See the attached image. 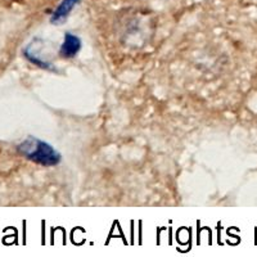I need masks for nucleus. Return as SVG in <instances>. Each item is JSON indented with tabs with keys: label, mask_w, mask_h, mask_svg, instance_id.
<instances>
[{
	"label": "nucleus",
	"mask_w": 257,
	"mask_h": 257,
	"mask_svg": "<svg viewBox=\"0 0 257 257\" xmlns=\"http://www.w3.org/2000/svg\"><path fill=\"white\" fill-rule=\"evenodd\" d=\"M18 152L29 161L41 166H56L62 161L61 153L52 144L35 137L26 138L18 146Z\"/></svg>",
	"instance_id": "f257e3e1"
},
{
	"label": "nucleus",
	"mask_w": 257,
	"mask_h": 257,
	"mask_svg": "<svg viewBox=\"0 0 257 257\" xmlns=\"http://www.w3.org/2000/svg\"><path fill=\"white\" fill-rule=\"evenodd\" d=\"M81 47L82 43L79 36L73 35L71 32H66L64 40L61 45V49H59V56L64 59L75 58L81 50Z\"/></svg>",
	"instance_id": "f03ea898"
},
{
	"label": "nucleus",
	"mask_w": 257,
	"mask_h": 257,
	"mask_svg": "<svg viewBox=\"0 0 257 257\" xmlns=\"http://www.w3.org/2000/svg\"><path fill=\"white\" fill-rule=\"evenodd\" d=\"M79 3V0H62L61 4L57 7V9L53 12L52 17H50V22L53 25H62L66 22L70 13L72 12V9L75 6Z\"/></svg>",
	"instance_id": "7ed1b4c3"
}]
</instances>
